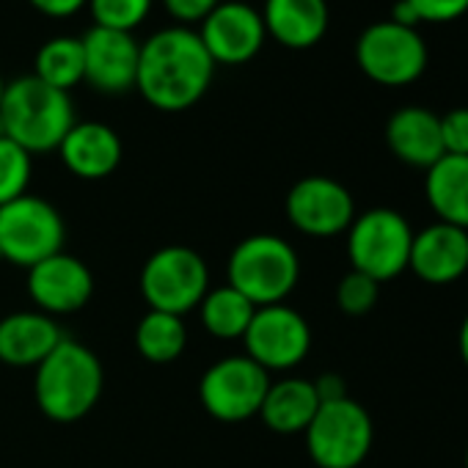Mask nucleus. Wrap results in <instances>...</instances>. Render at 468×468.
<instances>
[{
  "label": "nucleus",
  "instance_id": "obj_1",
  "mask_svg": "<svg viewBox=\"0 0 468 468\" xmlns=\"http://www.w3.org/2000/svg\"><path fill=\"white\" fill-rule=\"evenodd\" d=\"M215 75V64L204 50L198 31L185 26L163 28L141 45L138 94L157 111L179 113L201 102Z\"/></svg>",
  "mask_w": 468,
  "mask_h": 468
},
{
  "label": "nucleus",
  "instance_id": "obj_2",
  "mask_svg": "<svg viewBox=\"0 0 468 468\" xmlns=\"http://www.w3.org/2000/svg\"><path fill=\"white\" fill-rule=\"evenodd\" d=\"M102 388L105 369L97 353L67 336L34 375V399L39 410L58 424H72L89 416L100 402Z\"/></svg>",
  "mask_w": 468,
  "mask_h": 468
},
{
  "label": "nucleus",
  "instance_id": "obj_3",
  "mask_svg": "<svg viewBox=\"0 0 468 468\" xmlns=\"http://www.w3.org/2000/svg\"><path fill=\"white\" fill-rule=\"evenodd\" d=\"M72 127L75 105L67 91H58L34 75L6 83L0 102V135L12 138L28 154L56 152Z\"/></svg>",
  "mask_w": 468,
  "mask_h": 468
},
{
  "label": "nucleus",
  "instance_id": "obj_4",
  "mask_svg": "<svg viewBox=\"0 0 468 468\" xmlns=\"http://www.w3.org/2000/svg\"><path fill=\"white\" fill-rule=\"evenodd\" d=\"M229 287L257 309L284 303L301 282L298 251L279 234H251L229 254Z\"/></svg>",
  "mask_w": 468,
  "mask_h": 468
},
{
  "label": "nucleus",
  "instance_id": "obj_5",
  "mask_svg": "<svg viewBox=\"0 0 468 468\" xmlns=\"http://www.w3.org/2000/svg\"><path fill=\"white\" fill-rule=\"evenodd\" d=\"M347 260L350 268L375 279L378 284L402 276L410 265L413 229L408 218L391 207H375L350 223Z\"/></svg>",
  "mask_w": 468,
  "mask_h": 468
},
{
  "label": "nucleus",
  "instance_id": "obj_6",
  "mask_svg": "<svg viewBox=\"0 0 468 468\" xmlns=\"http://www.w3.org/2000/svg\"><path fill=\"white\" fill-rule=\"evenodd\" d=\"M64 243L67 223L48 198L26 193L0 207V262L28 271L64 251Z\"/></svg>",
  "mask_w": 468,
  "mask_h": 468
},
{
  "label": "nucleus",
  "instance_id": "obj_7",
  "mask_svg": "<svg viewBox=\"0 0 468 468\" xmlns=\"http://www.w3.org/2000/svg\"><path fill=\"white\" fill-rule=\"evenodd\" d=\"M303 435L317 468H358L372 452L375 424L361 402L342 397L320 402Z\"/></svg>",
  "mask_w": 468,
  "mask_h": 468
},
{
  "label": "nucleus",
  "instance_id": "obj_8",
  "mask_svg": "<svg viewBox=\"0 0 468 468\" xmlns=\"http://www.w3.org/2000/svg\"><path fill=\"white\" fill-rule=\"evenodd\" d=\"M141 292L152 312L185 317L209 292V268L190 246H163L141 271Z\"/></svg>",
  "mask_w": 468,
  "mask_h": 468
},
{
  "label": "nucleus",
  "instance_id": "obj_9",
  "mask_svg": "<svg viewBox=\"0 0 468 468\" xmlns=\"http://www.w3.org/2000/svg\"><path fill=\"white\" fill-rule=\"evenodd\" d=\"M427 58L430 53L421 34L391 20L369 26L356 42V61L361 72L388 89L416 83L427 69Z\"/></svg>",
  "mask_w": 468,
  "mask_h": 468
},
{
  "label": "nucleus",
  "instance_id": "obj_10",
  "mask_svg": "<svg viewBox=\"0 0 468 468\" xmlns=\"http://www.w3.org/2000/svg\"><path fill=\"white\" fill-rule=\"evenodd\" d=\"M271 388V372H265L249 356H226L207 367L198 383V399L204 410L226 424H238L260 416L265 394Z\"/></svg>",
  "mask_w": 468,
  "mask_h": 468
},
{
  "label": "nucleus",
  "instance_id": "obj_11",
  "mask_svg": "<svg viewBox=\"0 0 468 468\" xmlns=\"http://www.w3.org/2000/svg\"><path fill=\"white\" fill-rule=\"evenodd\" d=\"M243 345L246 356L265 372H287L306 361L312 350V325L287 303L262 306L254 312Z\"/></svg>",
  "mask_w": 468,
  "mask_h": 468
},
{
  "label": "nucleus",
  "instance_id": "obj_12",
  "mask_svg": "<svg viewBox=\"0 0 468 468\" xmlns=\"http://www.w3.org/2000/svg\"><path fill=\"white\" fill-rule=\"evenodd\" d=\"M290 223L309 238H336L356 220L353 193L331 176L298 179L284 201Z\"/></svg>",
  "mask_w": 468,
  "mask_h": 468
},
{
  "label": "nucleus",
  "instance_id": "obj_13",
  "mask_svg": "<svg viewBox=\"0 0 468 468\" xmlns=\"http://www.w3.org/2000/svg\"><path fill=\"white\" fill-rule=\"evenodd\" d=\"M198 39L215 67H240L262 50L268 31L257 9L238 4V0H226V4L220 0L201 20Z\"/></svg>",
  "mask_w": 468,
  "mask_h": 468
},
{
  "label": "nucleus",
  "instance_id": "obj_14",
  "mask_svg": "<svg viewBox=\"0 0 468 468\" xmlns=\"http://www.w3.org/2000/svg\"><path fill=\"white\" fill-rule=\"evenodd\" d=\"M28 295L37 312L48 317H67L80 312L94 295V276L89 265L67 251H58L28 268Z\"/></svg>",
  "mask_w": 468,
  "mask_h": 468
},
{
  "label": "nucleus",
  "instance_id": "obj_15",
  "mask_svg": "<svg viewBox=\"0 0 468 468\" xmlns=\"http://www.w3.org/2000/svg\"><path fill=\"white\" fill-rule=\"evenodd\" d=\"M80 45L86 58L83 83H89L100 94H127L135 89L141 45L133 34L91 26L80 37Z\"/></svg>",
  "mask_w": 468,
  "mask_h": 468
},
{
  "label": "nucleus",
  "instance_id": "obj_16",
  "mask_svg": "<svg viewBox=\"0 0 468 468\" xmlns=\"http://www.w3.org/2000/svg\"><path fill=\"white\" fill-rule=\"evenodd\" d=\"M408 271L432 287H443L468 276V231L441 220L413 231Z\"/></svg>",
  "mask_w": 468,
  "mask_h": 468
},
{
  "label": "nucleus",
  "instance_id": "obj_17",
  "mask_svg": "<svg viewBox=\"0 0 468 468\" xmlns=\"http://www.w3.org/2000/svg\"><path fill=\"white\" fill-rule=\"evenodd\" d=\"M69 174L80 179H105L122 163V138L102 122H75L56 149Z\"/></svg>",
  "mask_w": 468,
  "mask_h": 468
},
{
  "label": "nucleus",
  "instance_id": "obj_18",
  "mask_svg": "<svg viewBox=\"0 0 468 468\" xmlns=\"http://www.w3.org/2000/svg\"><path fill=\"white\" fill-rule=\"evenodd\" d=\"M386 144L399 163L424 171L446 154L441 141V116L419 105L391 113L386 122Z\"/></svg>",
  "mask_w": 468,
  "mask_h": 468
},
{
  "label": "nucleus",
  "instance_id": "obj_19",
  "mask_svg": "<svg viewBox=\"0 0 468 468\" xmlns=\"http://www.w3.org/2000/svg\"><path fill=\"white\" fill-rule=\"evenodd\" d=\"M61 339V325L53 317L42 312H12L0 320V361L37 369Z\"/></svg>",
  "mask_w": 468,
  "mask_h": 468
},
{
  "label": "nucleus",
  "instance_id": "obj_20",
  "mask_svg": "<svg viewBox=\"0 0 468 468\" xmlns=\"http://www.w3.org/2000/svg\"><path fill=\"white\" fill-rule=\"evenodd\" d=\"M260 15L268 37L290 50H309L323 42L331 20L325 0H265Z\"/></svg>",
  "mask_w": 468,
  "mask_h": 468
},
{
  "label": "nucleus",
  "instance_id": "obj_21",
  "mask_svg": "<svg viewBox=\"0 0 468 468\" xmlns=\"http://www.w3.org/2000/svg\"><path fill=\"white\" fill-rule=\"evenodd\" d=\"M424 198L441 223L468 231V154H443L430 165Z\"/></svg>",
  "mask_w": 468,
  "mask_h": 468
},
{
  "label": "nucleus",
  "instance_id": "obj_22",
  "mask_svg": "<svg viewBox=\"0 0 468 468\" xmlns=\"http://www.w3.org/2000/svg\"><path fill=\"white\" fill-rule=\"evenodd\" d=\"M317 408H320V397L312 380L282 378V380H271V388L260 408V419L273 432L295 435V432H306Z\"/></svg>",
  "mask_w": 468,
  "mask_h": 468
},
{
  "label": "nucleus",
  "instance_id": "obj_23",
  "mask_svg": "<svg viewBox=\"0 0 468 468\" xmlns=\"http://www.w3.org/2000/svg\"><path fill=\"white\" fill-rule=\"evenodd\" d=\"M257 306L243 298L238 290H231L229 284L223 287H209L204 301L198 303L201 325L207 328L209 336L231 342V339H243Z\"/></svg>",
  "mask_w": 468,
  "mask_h": 468
},
{
  "label": "nucleus",
  "instance_id": "obj_24",
  "mask_svg": "<svg viewBox=\"0 0 468 468\" xmlns=\"http://www.w3.org/2000/svg\"><path fill=\"white\" fill-rule=\"evenodd\" d=\"M135 347L149 364H174L187 347L185 320L149 309L135 325Z\"/></svg>",
  "mask_w": 468,
  "mask_h": 468
},
{
  "label": "nucleus",
  "instance_id": "obj_25",
  "mask_svg": "<svg viewBox=\"0 0 468 468\" xmlns=\"http://www.w3.org/2000/svg\"><path fill=\"white\" fill-rule=\"evenodd\" d=\"M34 78H39L42 83H48L58 91H67V94L75 86H80L86 78V58H83L80 39L58 37V39L45 42L37 53Z\"/></svg>",
  "mask_w": 468,
  "mask_h": 468
},
{
  "label": "nucleus",
  "instance_id": "obj_26",
  "mask_svg": "<svg viewBox=\"0 0 468 468\" xmlns=\"http://www.w3.org/2000/svg\"><path fill=\"white\" fill-rule=\"evenodd\" d=\"M34 174V154L17 146L12 138L0 135V207L28 193Z\"/></svg>",
  "mask_w": 468,
  "mask_h": 468
},
{
  "label": "nucleus",
  "instance_id": "obj_27",
  "mask_svg": "<svg viewBox=\"0 0 468 468\" xmlns=\"http://www.w3.org/2000/svg\"><path fill=\"white\" fill-rule=\"evenodd\" d=\"M94 26L133 34L152 12V0H89Z\"/></svg>",
  "mask_w": 468,
  "mask_h": 468
},
{
  "label": "nucleus",
  "instance_id": "obj_28",
  "mask_svg": "<svg viewBox=\"0 0 468 468\" xmlns=\"http://www.w3.org/2000/svg\"><path fill=\"white\" fill-rule=\"evenodd\" d=\"M380 298V284L358 271H350L347 276H342L339 287H336V306L347 314V317H364L378 306Z\"/></svg>",
  "mask_w": 468,
  "mask_h": 468
},
{
  "label": "nucleus",
  "instance_id": "obj_29",
  "mask_svg": "<svg viewBox=\"0 0 468 468\" xmlns=\"http://www.w3.org/2000/svg\"><path fill=\"white\" fill-rule=\"evenodd\" d=\"M441 141L446 154H468V108H452L441 116Z\"/></svg>",
  "mask_w": 468,
  "mask_h": 468
},
{
  "label": "nucleus",
  "instance_id": "obj_30",
  "mask_svg": "<svg viewBox=\"0 0 468 468\" xmlns=\"http://www.w3.org/2000/svg\"><path fill=\"white\" fill-rule=\"evenodd\" d=\"M419 23H454L468 12V0H408Z\"/></svg>",
  "mask_w": 468,
  "mask_h": 468
},
{
  "label": "nucleus",
  "instance_id": "obj_31",
  "mask_svg": "<svg viewBox=\"0 0 468 468\" xmlns=\"http://www.w3.org/2000/svg\"><path fill=\"white\" fill-rule=\"evenodd\" d=\"M220 0H163L165 12L179 23V26H193V23H201Z\"/></svg>",
  "mask_w": 468,
  "mask_h": 468
},
{
  "label": "nucleus",
  "instance_id": "obj_32",
  "mask_svg": "<svg viewBox=\"0 0 468 468\" xmlns=\"http://www.w3.org/2000/svg\"><path fill=\"white\" fill-rule=\"evenodd\" d=\"M31 6H34L37 12H42L45 17L64 20V17L78 15L83 6H89V0H31Z\"/></svg>",
  "mask_w": 468,
  "mask_h": 468
},
{
  "label": "nucleus",
  "instance_id": "obj_33",
  "mask_svg": "<svg viewBox=\"0 0 468 468\" xmlns=\"http://www.w3.org/2000/svg\"><path fill=\"white\" fill-rule=\"evenodd\" d=\"M312 383H314V391H317L320 402H334V399L347 397L345 378H342V375H336V372H325V375H320V378H317V380H312Z\"/></svg>",
  "mask_w": 468,
  "mask_h": 468
},
{
  "label": "nucleus",
  "instance_id": "obj_34",
  "mask_svg": "<svg viewBox=\"0 0 468 468\" xmlns=\"http://www.w3.org/2000/svg\"><path fill=\"white\" fill-rule=\"evenodd\" d=\"M457 350H460V358H463V364L468 367V314H465V320L460 323V334H457Z\"/></svg>",
  "mask_w": 468,
  "mask_h": 468
},
{
  "label": "nucleus",
  "instance_id": "obj_35",
  "mask_svg": "<svg viewBox=\"0 0 468 468\" xmlns=\"http://www.w3.org/2000/svg\"><path fill=\"white\" fill-rule=\"evenodd\" d=\"M4 91H6V80H4V75H0V102H4Z\"/></svg>",
  "mask_w": 468,
  "mask_h": 468
},
{
  "label": "nucleus",
  "instance_id": "obj_36",
  "mask_svg": "<svg viewBox=\"0 0 468 468\" xmlns=\"http://www.w3.org/2000/svg\"><path fill=\"white\" fill-rule=\"evenodd\" d=\"M465 468H468V446H465Z\"/></svg>",
  "mask_w": 468,
  "mask_h": 468
}]
</instances>
